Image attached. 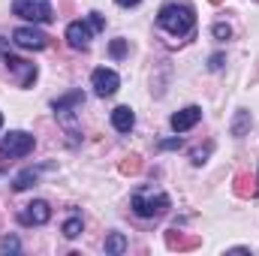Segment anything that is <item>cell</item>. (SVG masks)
I'll return each mask as SVG.
<instances>
[{
    "label": "cell",
    "instance_id": "1",
    "mask_svg": "<svg viewBox=\"0 0 259 256\" xmlns=\"http://www.w3.org/2000/svg\"><path fill=\"white\" fill-rule=\"evenodd\" d=\"M157 24H160L166 33H172V36H187V33H193V27H196V15H193L190 6L169 3V6L160 9Z\"/></svg>",
    "mask_w": 259,
    "mask_h": 256
},
{
    "label": "cell",
    "instance_id": "2",
    "mask_svg": "<svg viewBox=\"0 0 259 256\" xmlns=\"http://www.w3.org/2000/svg\"><path fill=\"white\" fill-rule=\"evenodd\" d=\"M130 205H133V211H136L139 217H160V214H166V208H169L172 202H169L166 193L154 190V187H142V190L133 193Z\"/></svg>",
    "mask_w": 259,
    "mask_h": 256
},
{
    "label": "cell",
    "instance_id": "3",
    "mask_svg": "<svg viewBox=\"0 0 259 256\" xmlns=\"http://www.w3.org/2000/svg\"><path fill=\"white\" fill-rule=\"evenodd\" d=\"M12 12L30 24L52 21V3L49 0H12Z\"/></svg>",
    "mask_w": 259,
    "mask_h": 256
},
{
    "label": "cell",
    "instance_id": "4",
    "mask_svg": "<svg viewBox=\"0 0 259 256\" xmlns=\"http://www.w3.org/2000/svg\"><path fill=\"white\" fill-rule=\"evenodd\" d=\"M30 151H33V136H27V133H21V130L9 133V136L0 142V157H9V160L27 157Z\"/></svg>",
    "mask_w": 259,
    "mask_h": 256
},
{
    "label": "cell",
    "instance_id": "5",
    "mask_svg": "<svg viewBox=\"0 0 259 256\" xmlns=\"http://www.w3.org/2000/svg\"><path fill=\"white\" fill-rule=\"evenodd\" d=\"M12 42L18 49H27V52H42L49 46V36L36 27H15L12 30Z\"/></svg>",
    "mask_w": 259,
    "mask_h": 256
},
{
    "label": "cell",
    "instance_id": "6",
    "mask_svg": "<svg viewBox=\"0 0 259 256\" xmlns=\"http://www.w3.org/2000/svg\"><path fill=\"white\" fill-rule=\"evenodd\" d=\"M3 61L9 66V72L15 75V84L18 88H30L33 84V78H36V66L33 64H27L24 58H12V55H6Z\"/></svg>",
    "mask_w": 259,
    "mask_h": 256
},
{
    "label": "cell",
    "instance_id": "7",
    "mask_svg": "<svg viewBox=\"0 0 259 256\" xmlns=\"http://www.w3.org/2000/svg\"><path fill=\"white\" fill-rule=\"evenodd\" d=\"M91 84H94V91H97L100 97H112V94L118 91L121 78H118V72H115V69H106V66H100V69H94V75H91Z\"/></svg>",
    "mask_w": 259,
    "mask_h": 256
},
{
    "label": "cell",
    "instance_id": "8",
    "mask_svg": "<svg viewBox=\"0 0 259 256\" xmlns=\"http://www.w3.org/2000/svg\"><path fill=\"white\" fill-rule=\"evenodd\" d=\"M49 217H52V208H49V202H42V199L24 205L21 214H18V220H21L24 226H42V223H49Z\"/></svg>",
    "mask_w": 259,
    "mask_h": 256
},
{
    "label": "cell",
    "instance_id": "9",
    "mask_svg": "<svg viewBox=\"0 0 259 256\" xmlns=\"http://www.w3.org/2000/svg\"><path fill=\"white\" fill-rule=\"evenodd\" d=\"M199 118H202V109H199V106H187V109H181V112L172 115V130H175V133H184V130L196 127Z\"/></svg>",
    "mask_w": 259,
    "mask_h": 256
},
{
    "label": "cell",
    "instance_id": "10",
    "mask_svg": "<svg viewBox=\"0 0 259 256\" xmlns=\"http://www.w3.org/2000/svg\"><path fill=\"white\" fill-rule=\"evenodd\" d=\"M66 39H69V46L72 49H88V42H91V24H84V21H72L69 27H66Z\"/></svg>",
    "mask_w": 259,
    "mask_h": 256
},
{
    "label": "cell",
    "instance_id": "11",
    "mask_svg": "<svg viewBox=\"0 0 259 256\" xmlns=\"http://www.w3.org/2000/svg\"><path fill=\"white\" fill-rule=\"evenodd\" d=\"M133 124H136V115H133L130 106H118V109L112 112V127L118 130V133H130Z\"/></svg>",
    "mask_w": 259,
    "mask_h": 256
},
{
    "label": "cell",
    "instance_id": "12",
    "mask_svg": "<svg viewBox=\"0 0 259 256\" xmlns=\"http://www.w3.org/2000/svg\"><path fill=\"white\" fill-rule=\"evenodd\" d=\"M81 103H84V94H81V91H72L69 97H64V100H58V103H55V112H66V109L81 106Z\"/></svg>",
    "mask_w": 259,
    "mask_h": 256
},
{
    "label": "cell",
    "instance_id": "13",
    "mask_svg": "<svg viewBox=\"0 0 259 256\" xmlns=\"http://www.w3.org/2000/svg\"><path fill=\"white\" fill-rule=\"evenodd\" d=\"M36 178H39V169H24V172L15 178V184H12V187H15V190H27L30 184H36Z\"/></svg>",
    "mask_w": 259,
    "mask_h": 256
},
{
    "label": "cell",
    "instance_id": "14",
    "mask_svg": "<svg viewBox=\"0 0 259 256\" xmlns=\"http://www.w3.org/2000/svg\"><path fill=\"white\" fill-rule=\"evenodd\" d=\"M124 250H127V238L121 232H112L106 238V253H124Z\"/></svg>",
    "mask_w": 259,
    "mask_h": 256
},
{
    "label": "cell",
    "instance_id": "15",
    "mask_svg": "<svg viewBox=\"0 0 259 256\" xmlns=\"http://www.w3.org/2000/svg\"><path fill=\"white\" fill-rule=\"evenodd\" d=\"M166 241H169V247H172V250H190V247L199 244V238H181V235H172V232H169V238H166Z\"/></svg>",
    "mask_w": 259,
    "mask_h": 256
},
{
    "label": "cell",
    "instance_id": "16",
    "mask_svg": "<svg viewBox=\"0 0 259 256\" xmlns=\"http://www.w3.org/2000/svg\"><path fill=\"white\" fill-rule=\"evenodd\" d=\"M64 235L66 238H75V235H81V217L75 214V217H69L64 223Z\"/></svg>",
    "mask_w": 259,
    "mask_h": 256
},
{
    "label": "cell",
    "instance_id": "17",
    "mask_svg": "<svg viewBox=\"0 0 259 256\" xmlns=\"http://www.w3.org/2000/svg\"><path fill=\"white\" fill-rule=\"evenodd\" d=\"M235 193H238V196H250V193H253V181H250L247 175H238V178H235Z\"/></svg>",
    "mask_w": 259,
    "mask_h": 256
},
{
    "label": "cell",
    "instance_id": "18",
    "mask_svg": "<svg viewBox=\"0 0 259 256\" xmlns=\"http://www.w3.org/2000/svg\"><path fill=\"white\" fill-rule=\"evenodd\" d=\"M211 33H214L217 39H229V36H232V27H229V24H214Z\"/></svg>",
    "mask_w": 259,
    "mask_h": 256
},
{
    "label": "cell",
    "instance_id": "19",
    "mask_svg": "<svg viewBox=\"0 0 259 256\" xmlns=\"http://www.w3.org/2000/svg\"><path fill=\"white\" fill-rule=\"evenodd\" d=\"M247 124H250V118H247V112H241V115H238V121L232 124V133H235V136H241V133H244V127H247Z\"/></svg>",
    "mask_w": 259,
    "mask_h": 256
},
{
    "label": "cell",
    "instance_id": "20",
    "mask_svg": "<svg viewBox=\"0 0 259 256\" xmlns=\"http://www.w3.org/2000/svg\"><path fill=\"white\" fill-rule=\"evenodd\" d=\"M18 250V238H3L0 241V253H15Z\"/></svg>",
    "mask_w": 259,
    "mask_h": 256
},
{
    "label": "cell",
    "instance_id": "21",
    "mask_svg": "<svg viewBox=\"0 0 259 256\" xmlns=\"http://www.w3.org/2000/svg\"><path fill=\"white\" fill-rule=\"evenodd\" d=\"M124 52H127V42H124V39H115V42H112V55H115V58H124Z\"/></svg>",
    "mask_w": 259,
    "mask_h": 256
},
{
    "label": "cell",
    "instance_id": "22",
    "mask_svg": "<svg viewBox=\"0 0 259 256\" xmlns=\"http://www.w3.org/2000/svg\"><path fill=\"white\" fill-rule=\"evenodd\" d=\"M121 172H139V157H130L127 163H121Z\"/></svg>",
    "mask_w": 259,
    "mask_h": 256
},
{
    "label": "cell",
    "instance_id": "23",
    "mask_svg": "<svg viewBox=\"0 0 259 256\" xmlns=\"http://www.w3.org/2000/svg\"><path fill=\"white\" fill-rule=\"evenodd\" d=\"M91 27H94V30H103V27H106V21H103L100 12H91Z\"/></svg>",
    "mask_w": 259,
    "mask_h": 256
},
{
    "label": "cell",
    "instance_id": "24",
    "mask_svg": "<svg viewBox=\"0 0 259 256\" xmlns=\"http://www.w3.org/2000/svg\"><path fill=\"white\" fill-rule=\"evenodd\" d=\"M208 151H211V148H205V151H193V163H196V166H202V163H205Z\"/></svg>",
    "mask_w": 259,
    "mask_h": 256
},
{
    "label": "cell",
    "instance_id": "25",
    "mask_svg": "<svg viewBox=\"0 0 259 256\" xmlns=\"http://www.w3.org/2000/svg\"><path fill=\"white\" fill-rule=\"evenodd\" d=\"M160 148H181V139H166L160 142Z\"/></svg>",
    "mask_w": 259,
    "mask_h": 256
},
{
    "label": "cell",
    "instance_id": "26",
    "mask_svg": "<svg viewBox=\"0 0 259 256\" xmlns=\"http://www.w3.org/2000/svg\"><path fill=\"white\" fill-rule=\"evenodd\" d=\"M211 69H220V66H223V55H214V58H211Z\"/></svg>",
    "mask_w": 259,
    "mask_h": 256
},
{
    "label": "cell",
    "instance_id": "27",
    "mask_svg": "<svg viewBox=\"0 0 259 256\" xmlns=\"http://www.w3.org/2000/svg\"><path fill=\"white\" fill-rule=\"evenodd\" d=\"M6 55H9V39L0 36V58H6Z\"/></svg>",
    "mask_w": 259,
    "mask_h": 256
},
{
    "label": "cell",
    "instance_id": "28",
    "mask_svg": "<svg viewBox=\"0 0 259 256\" xmlns=\"http://www.w3.org/2000/svg\"><path fill=\"white\" fill-rule=\"evenodd\" d=\"M118 6H136V3H142V0H115Z\"/></svg>",
    "mask_w": 259,
    "mask_h": 256
},
{
    "label": "cell",
    "instance_id": "29",
    "mask_svg": "<svg viewBox=\"0 0 259 256\" xmlns=\"http://www.w3.org/2000/svg\"><path fill=\"white\" fill-rule=\"evenodd\" d=\"M0 127H3V115H0Z\"/></svg>",
    "mask_w": 259,
    "mask_h": 256
},
{
    "label": "cell",
    "instance_id": "30",
    "mask_svg": "<svg viewBox=\"0 0 259 256\" xmlns=\"http://www.w3.org/2000/svg\"><path fill=\"white\" fill-rule=\"evenodd\" d=\"M211 3H220V0H211Z\"/></svg>",
    "mask_w": 259,
    "mask_h": 256
},
{
    "label": "cell",
    "instance_id": "31",
    "mask_svg": "<svg viewBox=\"0 0 259 256\" xmlns=\"http://www.w3.org/2000/svg\"><path fill=\"white\" fill-rule=\"evenodd\" d=\"M0 175H3V172H0Z\"/></svg>",
    "mask_w": 259,
    "mask_h": 256
},
{
    "label": "cell",
    "instance_id": "32",
    "mask_svg": "<svg viewBox=\"0 0 259 256\" xmlns=\"http://www.w3.org/2000/svg\"><path fill=\"white\" fill-rule=\"evenodd\" d=\"M256 193H259V190H256Z\"/></svg>",
    "mask_w": 259,
    "mask_h": 256
}]
</instances>
